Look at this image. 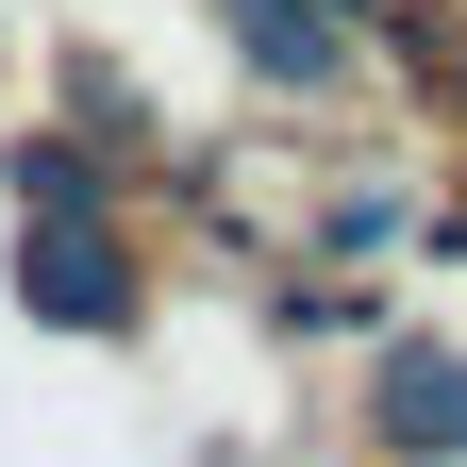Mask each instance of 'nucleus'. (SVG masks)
<instances>
[{
    "mask_svg": "<svg viewBox=\"0 0 467 467\" xmlns=\"http://www.w3.org/2000/svg\"><path fill=\"white\" fill-rule=\"evenodd\" d=\"M17 284H34L50 317H117V251H100V234H50V251H34Z\"/></svg>",
    "mask_w": 467,
    "mask_h": 467,
    "instance_id": "obj_1",
    "label": "nucleus"
},
{
    "mask_svg": "<svg viewBox=\"0 0 467 467\" xmlns=\"http://www.w3.org/2000/svg\"><path fill=\"white\" fill-rule=\"evenodd\" d=\"M384 434H400V451H418V434H434V451H467V368H400Z\"/></svg>",
    "mask_w": 467,
    "mask_h": 467,
    "instance_id": "obj_2",
    "label": "nucleus"
}]
</instances>
